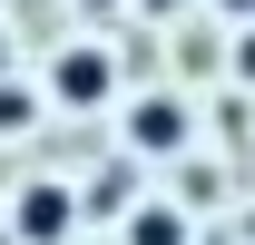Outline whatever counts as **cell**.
<instances>
[{
  "label": "cell",
  "instance_id": "2",
  "mask_svg": "<svg viewBox=\"0 0 255 245\" xmlns=\"http://www.w3.org/2000/svg\"><path fill=\"white\" fill-rule=\"evenodd\" d=\"M187 137H196L187 98H137V108H128V147H137V157H177Z\"/></svg>",
  "mask_w": 255,
  "mask_h": 245
},
{
  "label": "cell",
  "instance_id": "1",
  "mask_svg": "<svg viewBox=\"0 0 255 245\" xmlns=\"http://www.w3.org/2000/svg\"><path fill=\"white\" fill-rule=\"evenodd\" d=\"M108 89H118V59H108V49H59V59H49V98H59V108H98Z\"/></svg>",
  "mask_w": 255,
  "mask_h": 245
},
{
  "label": "cell",
  "instance_id": "3",
  "mask_svg": "<svg viewBox=\"0 0 255 245\" xmlns=\"http://www.w3.org/2000/svg\"><path fill=\"white\" fill-rule=\"evenodd\" d=\"M69 226H79L69 186H20V245H69Z\"/></svg>",
  "mask_w": 255,
  "mask_h": 245
},
{
  "label": "cell",
  "instance_id": "4",
  "mask_svg": "<svg viewBox=\"0 0 255 245\" xmlns=\"http://www.w3.org/2000/svg\"><path fill=\"white\" fill-rule=\"evenodd\" d=\"M128 245H187V216L177 206H137L128 216Z\"/></svg>",
  "mask_w": 255,
  "mask_h": 245
}]
</instances>
